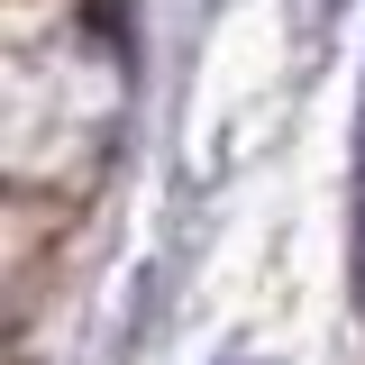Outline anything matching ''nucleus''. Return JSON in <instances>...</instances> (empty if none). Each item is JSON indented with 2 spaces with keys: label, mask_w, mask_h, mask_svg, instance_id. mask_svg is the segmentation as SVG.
Segmentation results:
<instances>
[{
  "label": "nucleus",
  "mask_w": 365,
  "mask_h": 365,
  "mask_svg": "<svg viewBox=\"0 0 365 365\" xmlns=\"http://www.w3.org/2000/svg\"><path fill=\"white\" fill-rule=\"evenodd\" d=\"M356 311H365V210H356Z\"/></svg>",
  "instance_id": "f257e3e1"
},
{
  "label": "nucleus",
  "mask_w": 365,
  "mask_h": 365,
  "mask_svg": "<svg viewBox=\"0 0 365 365\" xmlns=\"http://www.w3.org/2000/svg\"><path fill=\"white\" fill-rule=\"evenodd\" d=\"M356 155H365V146H356Z\"/></svg>",
  "instance_id": "f03ea898"
}]
</instances>
